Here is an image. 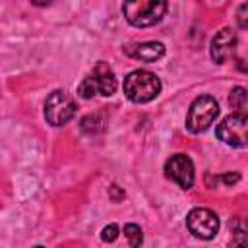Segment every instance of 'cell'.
<instances>
[{"mask_svg":"<svg viewBox=\"0 0 248 248\" xmlns=\"http://www.w3.org/2000/svg\"><path fill=\"white\" fill-rule=\"evenodd\" d=\"M124 93L134 103H149L161 93V81L147 70H134L124 78Z\"/></svg>","mask_w":248,"mask_h":248,"instance_id":"1","label":"cell"},{"mask_svg":"<svg viewBox=\"0 0 248 248\" xmlns=\"http://www.w3.org/2000/svg\"><path fill=\"white\" fill-rule=\"evenodd\" d=\"M124 17L134 27H149L163 19L167 12V2L163 0H136L122 6Z\"/></svg>","mask_w":248,"mask_h":248,"instance_id":"2","label":"cell"},{"mask_svg":"<svg viewBox=\"0 0 248 248\" xmlns=\"http://www.w3.org/2000/svg\"><path fill=\"white\" fill-rule=\"evenodd\" d=\"M114 91H116V78L110 66L105 62H99L93 68V72L87 78H83V81L78 85V95L83 99H91L95 95L110 97Z\"/></svg>","mask_w":248,"mask_h":248,"instance_id":"3","label":"cell"},{"mask_svg":"<svg viewBox=\"0 0 248 248\" xmlns=\"http://www.w3.org/2000/svg\"><path fill=\"white\" fill-rule=\"evenodd\" d=\"M219 116V103L211 95H200L192 101L186 114V128L192 134L205 132Z\"/></svg>","mask_w":248,"mask_h":248,"instance_id":"4","label":"cell"},{"mask_svg":"<svg viewBox=\"0 0 248 248\" xmlns=\"http://www.w3.org/2000/svg\"><path fill=\"white\" fill-rule=\"evenodd\" d=\"M76 114V101L62 89L52 91L45 101V118L50 126H64Z\"/></svg>","mask_w":248,"mask_h":248,"instance_id":"5","label":"cell"},{"mask_svg":"<svg viewBox=\"0 0 248 248\" xmlns=\"http://www.w3.org/2000/svg\"><path fill=\"white\" fill-rule=\"evenodd\" d=\"M217 138L231 147H246L248 143V118L244 112L229 114L217 126Z\"/></svg>","mask_w":248,"mask_h":248,"instance_id":"6","label":"cell"},{"mask_svg":"<svg viewBox=\"0 0 248 248\" xmlns=\"http://www.w3.org/2000/svg\"><path fill=\"white\" fill-rule=\"evenodd\" d=\"M188 231L202 240H211L219 232V217L207 207H194L186 217Z\"/></svg>","mask_w":248,"mask_h":248,"instance_id":"7","label":"cell"},{"mask_svg":"<svg viewBox=\"0 0 248 248\" xmlns=\"http://www.w3.org/2000/svg\"><path fill=\"white\" fill-rule=\"evenodd\" d=\"M165 174L184 190L194 186V163L184 153H176L165 163Z\"/></svg>","mask_w":248,"mask_h":248,"instance_id":"8","label":"cell"},{"mask_svg":"<svg viewBox=\"0 0 248 248\" xmlns=\"http://www.w3.org/2000/svg\"><path fill=\"white\" fill-rule=\"evenodd\" d=\"M234 48H236V35L229 27L217 31V35L211 39V45H209L211 58L217 64H225L229 58H232Z\"/></svg>","mask_w":248,"mask_h":248,"instance_id":"9","label":"cell"},{"mask_svg":"<svg viewBox=\"0 0 248 248\" xmlns=\"http://www.w3.org/2000/svg\"><path fill=\"white\" fill-rule=\"evenodd\" d=\"M124 52L130 58L141 60V62H155L165 54V45L159 41H147V43H130L124 46Z\"/></svg>","mask_w":248,"mask_h":248,"instance_id":"10","label":"cell"},{"mask_svg":"<svg viewBox=\"0 0 248 248\" xmlns=\"http://www.w3.org/2000/svg\"><path fill=\"white\" fill-rule=\"evenodd\" d=\"M124 236L128 238V244H130L132 248H140L141 242H143V232H141V229H140L136 223L124 225Z\"/></svg>","mask_w":248,"mask_h":248,"instance_id":"11","label":"cell"},{"mask_svg":"<svg viewBox=\"0 0 248 248\" xmlns=\"http://www.w3.org/2000/svg\"><path fill=\"white\" fill-rule=\"evenodd\" d=\"M229 103L234 108H238L240 112H244V108H246V89L244 87H234L229 95Z\"/></svg>","mask_w":248,"mask_h":248,"instance_id":"12","label":"cell"},{"mask_svg":"<svg viewBox=\"0 0 248 248\" xmlns=\"http://www.w3.org/2000/svg\"><path fill=\"white\" fill-rule=\"evenodd\" d=\"M118 234H120L118 225L110 223V225H107V227L101 231V240H103V242H114V240L118 238Z\"/></svg>","mask_w":248,"mask_h":248,"instance_id":"13","label":"cell"},{"mask_svg":"<svg viewBox=\"0 0 248 248\" xmlns=\"http://www.w3.org/2000/svg\"><path fill=\"white\" fill-rule=\"evenodd\" d=\"M108 196H110L112 202H120V200H124V190H122L118 184H112V186L108 188Z\"/></svg>","mask_w":248,"mask_h":248,"instance_id":"14","label":"cell"},{"mask_svg":"<svg viewBox=\"0 0 248 248\" xmlns=\"http://www.w3.org/2000/svg\"><path fill=\"white\" fill-rule=\"evenodd\" d=\"M231 248H246V240H244L242 231L236 232V240H232V246H231Z\"/></svg>","mask_w":248,"mask_h":248,"instance_id":"15","label":"cell"},{"mask_svg":"<svg viewBox=\"0 0 248 248\" xmlns=\"http://www.w3.org/2000/svg\"><path fill=\"white\" fill-rule=\"evenodd\" d=\"M246 12H248V4H242L238 10V17H240V27H246Z\"/></svg>","mask_w":248,"mask_h":248,"instance_id":"16","label":"cell"},{"mask_svg":"<svg viewBox=\"0 0 248 248\" xmlns=\"http://www.w3.org/2000/svg\"><path fill=\"white\" fill-rule=\"evenodd\" d=\"M238 178H240V174H223V176H221V180L227 182V184H232V182H236Z\"/></svg>","mask_w":248,"mask_h":248,"instance_id":"17","label":"cell"},{"mask_svg":"<svg viewBox=\"0 0 248 248\" xmlns=\"http://www.w3.org/2000/svg\"><path fill=\"white\" fill-rule=\"evenodd\" d=\"M35 248H43V246H35Z\"/></svg>","mask_w":248,"mask_h":248,"instance_id":"18","label":"cell"}]
</instances>
